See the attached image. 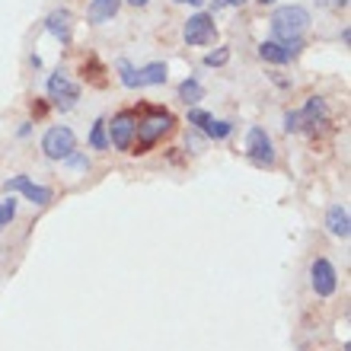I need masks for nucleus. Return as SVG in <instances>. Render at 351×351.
I'll use <instances>...</instances> for the list:
<instances>
[{"label": "nucleus", "instance_id": "nucleus-1", "mask_svg": "<svg viewBox=\"0 0 351 351\" xmlns=\"http://www.w3.org/2000/svg\"><path fill=\"white\" fill-rule=\"evenodd\" d=\"M134 119H138V128H134V144H131V154H147L157 141H163V134H169L176 125V115L163 106H138L134 109Z\"/></svg>", "mask_w": 351, "mask_h": 351}, {"label": "nucleus", "instance_id": "nucleus-2", "mask_svg": "<svg viewBox=\"0 0 351 351\" xmlns=\"http://www.w3.org/2000/svg\"><path fill=\"white\" fill-rule=\"evenodd\" d=\"M306 26H310V10L300 3L291 7H278L271 13V36L275 42H287V38H304Z\"/></svg>", "mask_w": 351, "mask_h": 351}, {"label": "nucleus", "instance_id": "nucleus-3", "mask_svg": "<svg viewBox=\"0 0 351 351\" xmlns=\"http://www.w3.org/2000/svg\"><path fill=\"white\" fill-rule=\"evenodd\" d=\"M246 157H250V163H256V167L262 169H271L275 167V141H271V134H268L265 128H250V134H246Z\"/></svg>", "mask_w": 351, "mask_h": 351}, {"label": "nucleus", "instance_id": "nucleus-4", "mask_svg": "<svg viewBox=\"0 0 351 351\" xmlns=\"http://www.w3.org/2000/svg\"><path fill=\"white\" fill-rule=\"evenodd\" d=\"M134 128H138L134 109H121L119 115H112V121H106L109 144L115 150H121V154H131V144H134Z\"/></svg>", "mask_w": 351, "mask_h": 351}, {"label": "nucleus", "instance_id": "nucleus-5", "mask_svg": "<svg viewBox=\"0 0 351 351\" xmlns=\"http://www.w3.org/2000/svg\"><path fill=\"white\" fill-rule=\"evenodd\" d=\"M48 99H51L55 109L71 112L77 102H80V86H77L64 71H55V74L48 77Z\"/></svg>", "mask_w": 351, "mask_h": 351}, {"label": "nucleus", "instance_id": "nucleus-6", "mask_svg": "<svg viewBox=\"0 0 351 351\" xmlns=\"http://www.w3.org/2000/svg\"><path fill=\"white\" fill-rule=\"evenodd\" d=\"M42 150L48 160H67L77 150V134L67 125H51L42 138Z\"/></svg>", "mask_w": 351, "mask_h": 351}, {"label": "nucleus", "instance_id": "nucleus-7", "mask_svg": "<svg viewBox=\"0 0 351 351\" xmlns=\"http://www.w3.org/2000/svg\"><path fill=\"white\" fill-rule=\"evenodd\" d=\"M182 38H185V45H192V48L211 45L214 38H217L214 16L211 13H195V16H189L185 19V29H182Z\"/></svg>", "mask_w": 351, "mask_h": 351}, {"label": "nucleus", "instance_id": "nucleus-8", "mask_svg": "<svg viewBox=\"0 0 351 351\" xmlns=\"http://www.w3.org/2000/svg\"><path fill=\"white\" fill-rule=\"evenodd\" d=\"M3 189H7L10 195L19 192L26 202L38 204V208H48V204H51V198H55V192H51L48 185H36L29 176H10L7 182H3Z\"/></svg>", "mask_w": 351, "mask_h": 351}, {"label": "nucleus", "instance_id": "nucleus-9", "mask_svg": "<svg viewBox=\"0 0 351 351\" xmlns=\"http://www.w3.org/2000/svg\"><path fill=\"white\" fill-rule=\"evenodd\" d=\"M310 287H313L316 297H332L335 287H339V275H335V265L329 259H313L310 265Z\"/></svg>", "mask_w": 351, "mask_h": 351}, {"label": "nucleus", "instance_id": "nucleus-10", "mask_svg": "<svg viewBox=\"0 0 351 351\" xmlns=\"http://www.w3.org/2000/svg\"><path fill=\"white\" fill-rule=\"evenodd\" d=\"M297 115H300V131H316L329 121V106H326L323 96H310Z\"/></svg>", "mask_w": 351, "mask_h": 351}, {"label": "nucleus", "instance_id": "nucleus-11", "mask_svg": "<svg viewBox=\"0 0 351 351\" xmlns=\"http://www.w3.org/2000/svg\"><path fill=\"white\" fill-rule=\"evenodd\" d=\"M45 29H48V36H55L61 45H71V38H74V16H71V10L48 13Z\"/></svg>", "mask_w": 351, "mask_h": 351}, {"label": "nucleus", "instance_id": "nucleus-12", "mask_svg": "<svg viewBox=\"0 0 351 351\" xmlns=\"http://www.w3.org/2000/svg\"><path fill=\"white\" fill-rule=\"evenodd\" d=\"M326 227H329V233H332V237H339V240H348V237H351L348 208H345V204H332V208L326 211Z\"/></svg>", "mask_w": 351, "mask_h": 351}, {"label": "nucleus", "instance_id": "nucleus-13", "mask_svg": "<svg viewBox=\"0 0 351 351\" xmlns=\"http://www.w3.org/2000/svg\"><path fill=\"white\" fill-rule=\"evenodd\" d=\"M160 84H167V64H163V61L144 64L138 71V90L141 86H160Z\"/></svg>", "mask_w": 351, "mask_h": 351}, {"label": "nucleus", "instance_id": "nucleus-14", "mask_svg": "<svg viewBox=\"0 0 351 351\" xmlns=\"http://www.w3.org/2000/svg\"><path fill=\"white\" fill-rule=\"evenodd\" d=\"M259 58L268 61V64H287L291 61V51L285 48V42H275V38H268L259 45Z\"/></svg>", "mask_w": 351, "mask_h": 351}, {"label": "nucleus", "instance_id": "nucleus-15", "mask_svg": "<svg viewBox=\"0 0 351 351\" xmlns=\"http://www.w3.org/2000/svg\"><path fill=\"white\" fill-rule=\"evenodd\" d=\"M121 0H90V23H109L115 13H119Z\"/></svg>", "mask_w": 351, "mask_h": 351}, {"label": "nucleus", "instance_id": "nucleus-16", "mask_svg": "<svg viewBox=\"0 0 351 351\" xmlns=\"http://www.w3.org/2000/svg\"><path fill=\"white\" fill-rule=\"evenodd\" d=\"M179 99L185 102V106H198V102L204 99V86L195 80V77H185L182 84H179Z\"/></svg>", "mask_w": 351, "mask_h": 351}, {"label": "nucleus", "instance_id": "nucleus-17", "mask_svg": "<svg viewBox=\"0 0 351 351\" xmlns=\"http://www.w3.org/2000/svg\"><path fill=\"white\" fill-rule=\"evenodd\" d=\"M80 74H84V80H90L93 86H106L109 80H106V67L96 61V58H90V61H84V67H80Z\"/></svg>", "mask_w": 351, "mask_h": 351}, {"label": "nucleus", "instance_id": "nucleus-18", "mask_svg": "<svg viewBox=\"0 0 351 351\" xmlns=\"http://www.w3.org/2000/svg\"><path fill=\"white\" fill-rule=\"evenodd\" d=\"M90 147H93V150H106V147H109V131H106V119H96V121H93Z\"/></svg>", "mask_w": 351, "mask_h": 351}, {"label": "nucleus", "instance_id": "nucleus-19", "mask_svg": "<svg viewBox=\"0 0 351 351\" xmlns=\"http://www.w3.org/2000/svg\"><path fill=\"white\" fill-rule=\"evenodd\" d=\"M16 208H19V202L13 198V195L0 202V233H3L10 223H13V217H16Z\"/></svg>", "mask_w": 351, "mask_h": 351}, {"label": "nucleus", "instance_id": "nucleus-20", "mask_svg": "<svg viewBox=\"0 0 351 351\" xmlns=\"http://www.w3.org/2000/svg\"><path fill=\"white\" fill-rule=\"evenodd\" d=\"M204 134H208V138H214V141H223V138H230L233 134V121H208V125H204Z\"/></svg>", "mask_w": 351, "mask_h": 351}, {"label": "nucleus", "instance_id": "nucleus-21", "mask_svg": "<svg viewBox=\"0 0 351 351\" xmlns=\"http://www.w3.org/2000/svg\"><path fill=\"white\" fill-rule=\"evenodd\" d=\"M119 80H121V86L138 90V71H134V67H131V61H125V58L119 61Z\"/></svg>", "mask_w": 351, "mask_h": 351}, {"label": "nucleus", "instance_id": "nucleus-22", "mask_svg": "<svg viewBox=\"0 0 351 351\" xmlns=\"http://www.w3.org/2000/svg\"><path fill=\"white\" fill-rule=\"evenodd\" d=\"M227 61H230V48H217V51L204 55V67H223Z\"/></svg>", "mask_w": 351, "mask_h": 351}, {"label": "nucleus", "instance_id": "nucleus-23", "mask_svg": "<svg viewBox=\"0 0 351 351\" xmlns=\"http://www.w3.org/2000/svg\"><path fill=\"white\" fill-rule=\"evenodd\" d=\"M208 121H211V112H204V109H189V125H192V128H202L204 131V125H208Z\"/></svg>", "mask_w": 351, "mask_h": 351}, {"label": "nucleus", "instance_id": "nucleus-24", "mask_svg": "<svg viewBox=\"0 0 351 351\" xmlns=\"http://www.w3.org/2000/svg\"><path fill=\"white\" fill-rule=\"evenodd\" d=\"M285 131L287 134H297V131H300V115H297V112H285Z\"/></svg>", "mask_w": 351, "mask_h": 351}, {"label": "nucleus", "instance_id": "nucleus-25", "mask_svg": "<svg viewBox=\"0 0 351 351\" xmlns=\"http://www.w3.org/2000/svg\"><path fill=\"white\" fill-rule=\"evenodd\" d=\"M67 160H71V167H74V169H90V160H86V157H80L77 150H74V154H71V157H67Z\"/></svg>", "mask_w": 351, "mask_h": 351}, {"label": "nucleus", "instance_id": "nucleus-26", "mask_svg": "<svg viewBox=\"0 0 351 351\" xmlns=\"http://www.w3.org/2000/svg\"><path fill=\"white\" fill-rule=\"evenodd\" d=\"M45 112H48V102H42V99H38V102H32V115H36V119H42Z\"/></svg>", "mask_w": 351, "mask_h": 351}, {"label": "nucleus", "instance_id": "nucleus-27", "mask_svg": "<svg viewBox=\"0 0 351 351\" xmlns=\"http://www.w3.org/2000/svg\"><path fill=\"white\" fill-rule=\"evenodd\" d=\"M128 3H131V7H147L150 0H128Z\"/></svg>", "mask_w": 351, "mask_h": 351}, {"label": "nucleus", "instance_id": "nucleus-28", "mask_svg": "<svg viewBox=\"0 0 351 351\" xmlns=\"http://www.w3.org/2000/svg\"><path fill=\"white\" fill-rule=\"evenodd\" d=\"M176 3H192V7H202L204 0H176Z\"/></svg>", "mask_w": 351, "mask_h": 351}, {"label": "nucleus", "instance_id": "nucleus-29", "mask_svg": "<svg viewBox=\"0 0 351 351\" xmlns=\"http://www.w3.org/2000/svg\"><path fill=\"white\" fill-rule=\"evenodd\" d=\"M223 3H230V7H243L246 0H223Z\"/></svg>", "mask_w": 351, "mask_h": 351}, {"label": "nucleus", "instance_id": "nucleus-30", "mask_svg": "<svg viewBox=\"0 0 351 351\" xmlns=\"http://www.w3.org/2000/svg\"><path fill=\"white\" fill-rule=\"evenodd\" d=\"M335 7H348V0H332Z\"/></svg>", "mask_w": 351, "mask_h": 351}, {"label": "nucleus", "instance_id": "nucleus-31", "mask_svg": "<svg viewBox=\"0 0 351 351\" xmlns=\"http://www.w3.org/2000/svg\"><path fill=\"white\" fill-rule=\"evenodd\" d=\"M262 7H271V3H278V0H259Z\"/></svg>", "mask_w": 351, "mask_h": 351}]
</instances>
